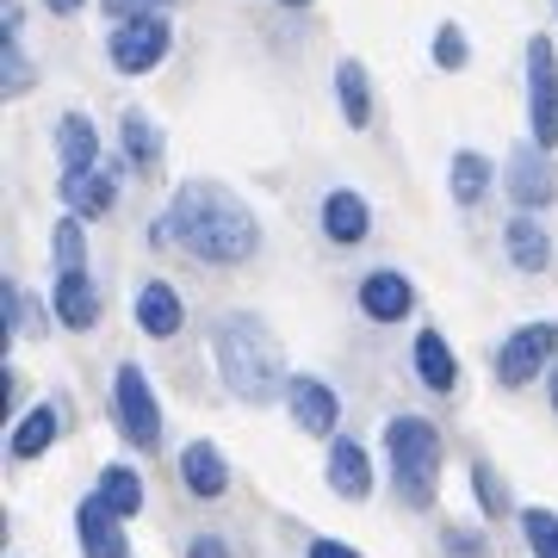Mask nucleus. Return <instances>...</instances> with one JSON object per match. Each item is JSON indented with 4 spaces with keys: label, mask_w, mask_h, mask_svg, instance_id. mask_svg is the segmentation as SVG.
Masks as SVG:
<instances>
[{
    "label": "nucleus",
    "mask_w": 558,
    "mask_h": 558,
    "mask_svg": "<svg viewBox=\"0 0 558 558\" xmlns=\"http://www.w3.org/2000/svg\"><path fill=\"white\" fill-rule=\"evenodd\" d=\"M286 410H292V422L304 435H329L336 428V391L323 379H292L286 385Z\"/></svg>",
    "instance_id": "1a4fd4ad"
},
{
    "label": "nucleus",
    "mask_w": 558,
    "mask_h": 558,
    "mask_svg": "<svg viewBox=\"0 0 558 558\" xmlns=\"http://www.w3.org/2000/svg\"><path fill=\"white\" fill-rule=\"evenodd\" d=\"M156 7H174V0H106V13H119V25H131V20H156Z\"/></svg>",
    "instance_id": "c85d7f7f"
},
{
    "label": "nucleus",
    "mask_w": 558,
    "mask_h": 558,
    "mask_svg": "<svg viewBox=\"0 0 558 558\" xmlns=\"http://www.w3.org/2000/svg\"><path fill=\"white\" fill-rule=\"evenodd\" d=\"M360 304H366V317L398 323V317H410L416 292H410V279H403V274H366V286H360Z\"/></svg>",
    "instance_id": "ddd939ff"
},
{
    "label": "nucleus",
    "mask_w": 558,
    "mask_h": 558,
    "mask_svg": "<svg viewBox=\"0 0 558 558\" xmlns=\"http://www.w3.org/2000/svg\"><path fill=\"white\" fill-rule=\"evenodd\" d=\"M180 478H186L193 497H223V490H230V465H223V453L211 440H193V447L180 453Z\"/></svg>",
    "instance_id": "9b49d317"
},
{
    "label": "nucleus",
    "mask_w": 558,
    "mask_h": 558,
    "mask_svg": "<svg viewBox=\"0 0 558 558\" xmlns=\"http://www.w3.org/2000/svg\"><path fill=\"white\" fill-rule=\"evenodd\" d=\"M57 317L69 329H94L100 317V292H94V279L87 274H57Z\"/></svg>",
    "instance_id": "2eb2a0df"
},
{
    "label": "nucleus",
    "mask_w": 558,
    "mask_h": 558,
    "mask_svg": "<svg viewBox=\"0 0 558 558\" xmlns=\"http://www.w3.org/2000/svg\"><path fill=\"white\" fill-rule=\"evenodd\" d=\"M186 558H230V546H223L218 534H199L193 546H186Z\"/></svg>",
    "instance_id": "c756f323"
},
{
    "label": "nucleus",
    "mask_w": 558,
    "mask_h": 558,
    "mask_svg": "<svg viewBox=\"0 0 558 558\" xmlns=\"http://www.w3.org/2000/svg\"><path fill=\"white\" fill-rule=\"evenodd\" d=\"M311 558H360V553H354V546H341V539H317Z\"/></svg>",
    "instance_id": "7c9ffc66"
},
{
    "label": "nucleus",
    "mask_w": 558,
    "mask_h": 558,
    "mask_svg": "<svg viewBox=\"0 0 558 558\" xmlns=\"http://www.w3.org/2000/svg\"><path fill=\"white\" fill-rule=\"evenodd\" d=\"M465 57H472V50H465V32H459V25H440L435 32V62L440 69H465Z\"/></svg>",
    "instance_id": "a878e982"
},
{
    "label": "nucleus",
    "mask_w": 558,
    "mask_h": 558,
    "mask_svg": "<svg viewBox=\"0 0 558 558\" xmlns=\"http://www.w3.org/2000/svg\"><path fill=\"white\" fill-rule=\"evenodd\" d=\"M323 230L336 242H360L366 236V199L360 193H329L323 199Z\"/></svg>",
    "instance_id": "a211bd4d"
},
{
    "label": "nucleus",
    "mask_w": 558,
    "mask_h": 558,
    "mask_svg": "<svg viewBox=\"0 0 558 558\" xmlns=\"http://www.w3.org/2000/svg\"><path fill=\"white\" fill-rule=\"evenodd\" d=\"M447 180H453V199L459 205H478L484 186H490V161L465 149V156H453V174H447Z\"/></svg>",
    "instance_id": "b1692460"
},
{
    "label": "nucleus",
    "mask_w": 558,
    "mask_h": 558,
    "mask_svg": "<svg viewBox=\"0 0 558 558\" xmlns=\"http://www.w3.org/2000/svg\"><path fill=\"white\" fill-rule=\"evenodd\" d=\"M119 422L131 447H156L161 440V410H156L149 379H143V366H119Z\"/></svg>",
    "instance_id": "39448f33"
},
{
    "label": "nucleus",
    "mask_w": 558,
    "mask_h": 558,
    "mask_svg": "<svg viewBox=\"0 0 558 558\" xmlns=\"http://www.w3.org/2000/svg\"><path fill=\"white\" fill-rule=\"evenodd\" d=\"M509 255H515V267L539 274V267L553 260V242H546V230H539L534 218H515V223H509Z\"/></svg>",
    "instance_id": "4be33fe9"
},
{
    "label": "nucleus",
    "mask_w": 558,
    "mask_h": 558,
    "mask_svg": "<svg viewBox=\"0 0 558 558\" xmlns=\"http://www.w3.org/2000/svg\"><path fill=\"white\" fill-rule=\"evenodd\" d=\"M137 323L149 329V336H174V329H180V299H174V286L149 279V286L137 292Z\"/></svg>",
    "instance_id": "f3484780"
},
{
    "label": "nucleus",
    "mask_w": 558,
    "mask_h": 558,
    "mask_svg": "<svg viewBox=\"0 0 558 558\" xmlns=\"http://www.w3.org/2000/svg\"><path fill=\"white\" fill-rule=\"evenodd\" d=\"M329 484L354 502L373 490V459L360 453V440H336V447H329Z\"/></svg>",
    "instance_id": "4468645a"
},
{
    "label": "nucleus",
    "mask_w": 558,
    "mask_h": 558,
    "mask_svg": "<svg viewBox=\"0 0 558 558\" xmlns=\"http://www.w3.org/2000/svg\"><path fill=\"white\" fill-rule=\"evenodd\" d=\"M50 242H57V267H62V274H81V223L75 218L57 223V236H50Z\"/></svg>",
    "instance_id": "bb28decb"
},
{
    "label": "nucleus",
    "mask_w": 558,
    "mask_h": 558,
    "mask_svg": "<svg viewBox=\"0 0 558 558\" xmlns=\"http://www.w3.org/2000/svg\"><path fill=\"white\" fill-rule=\"evenodd\" d=\"M100 502L112 509V515H137L143 509V478L131 472V465H106V478H100Z\"/></svg>",
    "instance_id": "412c9836"
},
{
    "label": "nucleus",
    "mask_w": 558,
    "mask_h": 558,
    "mask_svg": "<svg viewBox=\"0 0 558 558\" xmlns=\"http://www.w3.org/2000/svg\"><path fill=\"white\" fill-rule=\"evenodd\" d=\"M553 348H558V329L553 323H527V329H515V336L497 348V379L502 385H527L553 360Z\"/></svg>",
    "instance_id": "423d86ee"
},
{
    "label": "nucleus",
    "mask_w": 558,
    "mask_h": 558,
    "mask_svg": "<svg viewBox=\"0 0 558 558\" xmlns=\"http://www.w3.org/2000/svg\"><path fill=\"white\" fill-rule=\"evenodd\" d=\"M521 527H527L534 558H558V515H553V509H527V515H521Z\"/></svg>",
    "instance_id": "393cba45"
},
{
    "label": "nucleus",
    "mask_w": 558,
    "mask_h": 558,
    "mask_svg": "<svg viewBox=\"0 0 558 558\" xmlns=\"http://www.w3.org/2000/svg\"><path fill=\"white\" fill-rule=\"evenodd\" d=\"M218 366H223V385L236 391L242 403H274L286 398V366H279V348L274 336L260 329L255 317H223L218 323Z\"/></svg>",
    "instance_id": "f03ea898"
},
{
    "label": "nucleus",
    "mask_w": 558,
    "mask_h": 558,
    "mask_svg": "<svg viewBox=\"0 0 558 558\" xmlns=\"http://www.w3.org/2000/svg\"><path fill=\"white\" fill-rule=\"evenodd\" d=\"M57 149H62V168H69V174H87V168H94V149H100V143H94V124L81 119V112H69V119L57 124Z\"/></svg>",
    "instance_id": "aec40b11"
},
{
    "label": "nucleus",
    "mask_w": 558,
    "mask_h": 558,
    "mask_svg": "<svg viewBox=\"0 0 558 558\" xmlns=\"http://www.w3.org/2000/svg\"><path fill=\"white\" fill-rule=\"evenodd\" d=\"M75 527H81V553L87 558H124V527H119V515H112L100 497L81 502Z\"/></svg>",
    "instance_id": "f8f14e48"
},
{
    "label": "nucleus",
    "mask_w": 558,
    "mask_h": 558,
    "mask_svg": "<svg viewBox=\"0 0 558 558\" xmlns=\"http://www.w3.org/2000/svg\"><path fill=\"white\" fill-rule=\"evenodd\" d=\"M112 69H124V75H143V69H156L161 57H168V25L161 20H131V25H119L112 32Z\"/></svg>",
    "instance_id": "0eeeda50"
},
{
    "label": "nucleus",
    "mask_w": 558,
    "mask_h": 558,
    "mask_svg": "<svg viewBox=\"0 0 558 558\" xmlns=\"http://www.w3.org/2000/svg\"><path fill=\"white\" fill-rule=\"evenodd\" d=\"M416 373H422V385H428V391H453V379H459L453 348H447L435 329H422V336H416Z\"/></svg>",
    "instance_id": "dca6fc26"
},
{
    "label": "nucleus",
    "mask_w": 558,
    "mask_h": 558,
    "mask_svg": "<svg viewBox=\"0 0 558 558\" xmlns=\"http://www.w3.org/2000/svg\"><path fill=\"white\" fill-rule=\"evenodd\" d=\"M478 490H484V502H490V509H502V490H497V478H490V465H478Z\"/></svg>",
    "instance_id": "2f4dec72"
},
{
    "label": "nucleus",
    "mask_w": 558,
    "mask_h": 558,
    "mask_svg": "<svg viewBox=\"0 0 558 558\" xmlns=\"http://www.w3.org/2000/svg\"><path fill=\"white\" fill-rule=\"evenodd\" d=\"M124 143H131V156L137 161H156V131H149L143 112H124Z\"/></svg>",
    "instance_id": "cd10ccee"
},
{
    "label": "nucleus",
    "mask_w": 558,
    "mask_h": 558,
    "mask_svg": "<svg viewBox=\"0 0 558 558\" xmlns=\"http://www.w3.org/2000/svg\"><path fill=\"white\" fill-rule=\"evenodd\" d=\"M286 7H304V0H286Z\"/></svg>",
    "instance_id": "f704fd0d"
},
{
    "label": "nucleus",
    "mask_w": 558,
    "mask_h": 558,
    "mask_svg": "<svg viewBox=\"0 0 558 558\" xmlns=\"http://www.w3.org/2000/svg\"><path fill=\"white\" fill-rule=\"evenodd\" d=\"M336 94H341V119L354 124V131L373 119V81H366L360 62H341V69H336Z\"/></svg>",
    "instance_id": "6ab92c4d"
},
{
    "label": "nucleus",
    "mask_w": 558,
    "mask_h": 558,
    "mask_svg": "<svg viewBox=\"0 0 558 558\" xmlns=\"http://www.w3.org/2000/svg\"><path fill=\"white\" fill-rule=\"evenodd\" d=\"M502 174H509V193H515L521 205H553L558 180H553V156H546L539 143H521Z\"/></svg>",
    "instance_id": "6e6552de"
},
{
    "label": "nucleus",
    "mask_w": 558,
    "mask_h": 558,
    "mask_svg": "<svg viewBox=\"0 0 558 558\" xmlns=\"http://www.w3.org/2000/svg\"><path fill=\"white\" fill-rule=\"evenodd\" d=\"M385 447H391V478H398V497L410 502V509H428V502H435V478H440V435H435V422L391 416Z\"/></svg>",
    "instance_id": "7ed1b4c3"
},
{
    "label": "nucleus",
    "mask_w": 558,
    "mask_h": 558,
    "mask_svg": "<svg viewBox=\"0 0 558 558\" xmlns=\"http://www.w3.org/2000/svg\"><path fill=\"white\" fill-rule=\"evenodd\" d=\"M149 236L168 242V248H186L193 260H211V267H230V260H248L260 242L255 211L223 193L218 180H186L174 193V205L149 223Z\"/></svg>",
    "instance_id": "f257e3e1"
},
{
    "label": "nucleus",
    "mask_w": 558,
    "mask_h": 558,
    "mask_svg": "<svg viewBox=\"0 0 558 558\" xmlns=\"http://www.w3.org/2000/svg\"><path fill=\"white\" fill-rule=\"evenodd\" d=\"M50 440H57V403L32 410V416H25L20 428H13V453H20V459H38L44 447H50Z\"/></svg>",
    "instance_id": "5701e85b"
},
{
    "label": "nucleus",
    "mask_w": 558,
    "mask_h": 558,
    "mask_svg": "<svg viewBox=\"0 0 558 558\" xmlns=\"http://www.w3.org/2000/svg\"><path fill=\"white\" fill-rule=\"evenodd\" d=\"M553 410H558V366H553Z\"/></svg>",
    "instance_id": "72a5a7b5"
},
{
    "label": "nucleus",
    "mask_w": 558,
    "mask_h": 558,
    "mask_svg": "<svg viewBox=\"0 0 558 558\" xmlns=\"http://www.w3.org/2000/svg\"><path fill=\"white\" fill-rule=\"evenodd\" d=\"M50 7H57V13H75V7H81V0H50Z\"/></svg>",
    "instance_id": "473e14b6"
},
{
    "label": "nucleus",
    "mask_w": 558,
    "mask_h": 558,
    "mask_svg": "<svg viewBox=\"0 0 558 558\" xmlns=\"http://www.w3.org/2000/svg\"><path fill=\"white\" fill-rule=\"evenodd\" d=\"M119 199V180L100 174V168H87V174H62V205H69V218H106Z\"/></svg>",
    "instance_id": "9d476101"
},
{
    "label": "nucleus",
    "mask_w": 558,
    "mask_h": 558,
    "mask_svg": "<svg viewBox=\"0 0 558 558\" xmlns=\"http://www.w3.org/2000/svg\"><path fill=\"white\" fill-rule=\"evenodd\" d=\"M527 124L534 143H558V69L546 38H527Z\"/></svg>",
    "instance_id": "20e7f679"
}]
</instances>
